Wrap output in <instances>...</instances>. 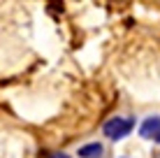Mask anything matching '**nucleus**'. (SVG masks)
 Masks as SVG:
<instances>
[{"instance_id":"nucleus-1","label":"nucleus","mask_w":160,"mask_h":158,"mask_svg":"<svg viewBox=\"0 0 160 158\" xmlns=\"http://www.w3.org/2000/svg\"><path fill=\"white\" fill-rule=\"evenodd\" d=\"M135 128V121L132 119H123V116H114L104 123V135L109 140H123L125 135H130V130Z\"/></svg>"},{"instance_id":"nucleus-2","label":"nucleus","mask_w":160,"mask_h":158,"mask_svg":"<svg viewBox=\"0 0 160 158\" xmlns=\"http://www.w3.org/2000/svg\"><path fill=\"white\" fill-rule=\"evenodd\" d=\"M139 135L144 140H151V137H158L160 135V116H148L139 128Z\"/></svg>"},{"instance_id":"nucleus-3","label":"nucleus","mask_w":160,"mask_h":158,"mask_svg":"<svg viewBox=\"0 0 160 158\" xmlns=\"http://www.w3.org/2000/svg\"><path fill=\"white\" fill-rule=\"evenodd\" d=\"M79 156H81V158H100V156H102V144H98V142L84 144V146L79 149Z\"/></svg>"},{"instance_id":"nucleus-4","label":"nucleus","mask_w":160,"mask_h":158,"mask_svg":"<svg viewBox=\"0 0 160 158\" xmlns=\"http://www.w3.org/2000/svg\"><path fill=\"white\" fill-rule=\"evenodd\" d=\"M51 158H70V156H68V154H53Z\"/></svg>"},{"instance_id":"nucleus-5","label":"nucleus","mask_w":160,"mask_h":158,"mask_svg":"<svg viewBox=\"0 0 160 158\" xmlns=\"http://www.w3.org/2000/svg\"><path fill=\"white\" fill-rule=\"evenodd\" d=\"M156 140H158V142H160V135H158V137H156Z\"/></svg>"},{"instance_id":"nucleus-6","label":"nucleus","mask_w":160,"mask_h":158,"mask_svg":"<svg viewBox=\"0 0 160 158\" xmlns=\"http://www.w3.org/2000/svg\"><path fill=\"white\" fill-rule=\"evenodd\" d=\"M121 158H128V156H121Z\"/></svg>"}]
</instances>
